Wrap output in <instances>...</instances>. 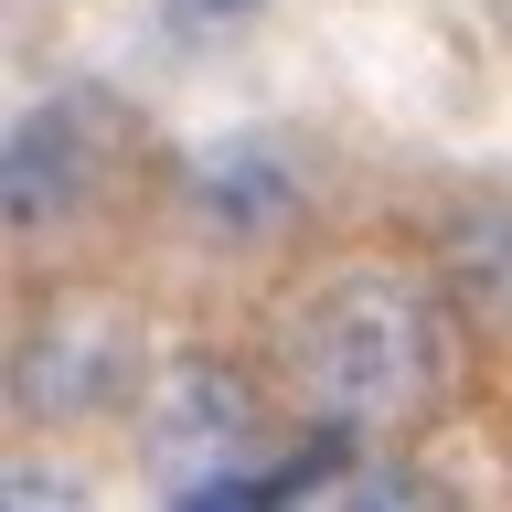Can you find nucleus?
I'll list each match as a JSON object with an SVG mask.
<instances>
[{"mask_svg": "<svg viewBox=\"0 0 512 512\" xmlns=\"http://www.w3.org/2000/svg\"><path fill=\"white\" fill-rule=\"evenodd\" d=\"M288 395L310 406V427L384 438L438 395V310L395 278H331L288 320Z\"/></svg>", "mask_w": 512, "mask_h": 512, "instance_id": "nucleus-1", "label": "nucleus"}, {"mask_svg": "<svg viewBox=\"0 0 512 512\" xmlns=\"http://www.w3.org/2000/svg\"><path fill=\"white\" fill-rule=\"evenodd\" d=\"M64 203H75V128L22 118V139H11V224L43 235V214H64Z\"/></svg>", "mask_w": 512, "mask_h": 512, "instance_id": "nucleus-2", "label": "nucleus"}, {"mask_svg": "<svg viewBox=\"0 0 512 512\" xmlns=\"http://www.w3.org/2000/svg\"><path fill=\"white\" fill-rule=\"evenodd\" d=\"M182 11H192V22H214V11H256V0H182Z\"/></svg>", "mask_w": 512, "mask_h": 512, "instance_id": "nucleus-3", "label": "nucleus"}]
</instances>
